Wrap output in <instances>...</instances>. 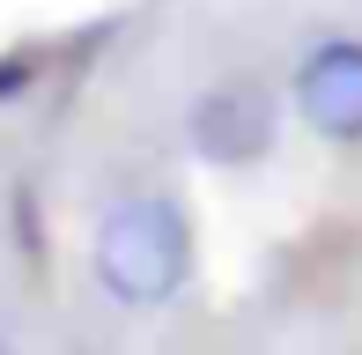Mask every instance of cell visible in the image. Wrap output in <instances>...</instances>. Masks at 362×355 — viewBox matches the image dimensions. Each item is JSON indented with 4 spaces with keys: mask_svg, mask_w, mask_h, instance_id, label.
Segmentation results:
<instances>
[{
    "mask_svg": "<svg viewBox=\"0 0 362 355\" xmlns=\"http://www.w3.org/2000/svg\"><path fill=\"white\" fill-rule=\"evenodd\" d=\"M296 111L325 141H362V45L333 37L296 67Z\"/></svg>",
    "mask_w": 362,
    "mask_h": 355,
    "instance_id": "2",
    "label": "cell"
},
{
    "mask_svg": "<svg viewBox=\"0 0 362 355\" xmlns=\"http://www.w3.org/2000/svg\"><path fill=\"white\" fill-rule=\"evenodd\" d=\"M23 82H30V67H23V59H0V96H15Z\"/></svg>",
    "mask_w": 362,
    "mask_h": 355,
    "instance_id": "4",
    "label": "cell"
},
{
    "mask_svg": "<svg viewBox=\"0 0 362 355\" xmlns=\"http://www.w3.org/2000/svg\"><path fill=\"white\" fill-rule=\"evenodd\" d=\"M267 141H274L267 89L229 82V89L200 96V111H192V149H200L207 163H252V156H267Z\"/></svg>",
    "mask_w": 362,
    "mask_h": 355,
    "instance_id": "3",
    "label": "cell"
},
{
    "mask_svg": "<svg viewBox=\"0 0 362 355\" xmlns=\"http://www.w3.org/2000/svg\"><path fill=\"white\" fill-rule=\"evenodd\" d=\"M192 267V230L170 200L134 192L96 222V281L119 303H170Z\"/></svg>",
    "mask_w": 362,
    "mask_h": 355,
    "instance_id": "1",
    "label": "cell"
}]
</instances>
